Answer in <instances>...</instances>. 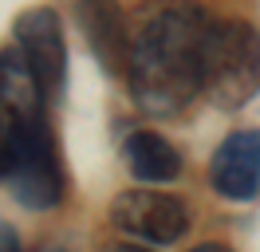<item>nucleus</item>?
I'll use <instances>...</instances> for the list:
<instances>
[{"label": "nucleus", "instance_id": "obj_1", "mask_svg": "<svg viewBox=\"0 0 260 252\" xmlns=\"http://www.w3.org/2000/svg\"><path fill=\"white\" fill-rule=\"evenodd\" d=\"M217 16L193 4L162 8L134 36L130 55V99L150 118H178L181 110L205 94L209 83V51Z\"/></svg>", "mask_w": 260, "mask_h": 252}, {"label": "nucleus", "instance_id": "obj_2", "mask_svg": "<svg viewBox=\"0 0 260 252\" xmlns=\"http://www.w3.org/2000/svg\"><path fill=\"white\" fill-rule=\"evenodd\" d=\"M0 181L32 213H48L55 205H63L67 173H63V158H59L51 114L8 122V154H4Z\"/></svg>", "mask_w": 260, "mask_h": 252}, {"label": "nucleus", "instance_id": "obj_3", "mask_svg": "<svg viewBox=\"0 0 260 252\" xmlns=\"http://www.w3.org/2000/svg\"><path fill=\"white\" fill-rule=\"evenodd\" d=\"M260 91V28L241 16H217L209 51V83L205 99L217 110H241Z\"/></svg>", "mask_w": 260, "mask_h": 252}, {"label": "nucleus", "instance_id": "obj_4", "mask_svg": "<svg viewBox=\"0 0 260 252\" xmlns=\"http://www.w3.org/2000/svg\"><path fill=\"white\" fill-rule=\"evenodd\" d=\"M111 225L126 240H142L146 248H170L185 240L193 213L178 193H162V189H122L111 201Z\"/></svg>", "mask_w": 260, "mask_h": 252}, {"label": "nucleus", "instance_id": "obj_5", "mask_svg": "<svg viewBox=\"0 0 260 252\" xmlns=\"http://www.w3.org/2000/svg\"><path fill=\"white\" fill-rule=\"evenodd\" d=\"M16 47L28 59L36 83L44 87L48 103L63 99L67 83V40H63V20L55 8H28L16 16Z\"/></svg>", "mask_w": 260, "mask_h": 252}, {"label": "nucleus", "instance_id": "obj_6", "mask_svg": "<svg viewBox=\"0 0 260 252\" xmlns=\"http://www.w3.org/2000/svg\"><path fill=\"white\" fill-rule=\"evenodd\" d=\"M209 185L233 205L260 197V126L233 130L209 158Z\"/></svg>", "mask_w": 260, "mask_h": 252}, {"label": "nucleus", "instance_id": "obj_7", "mask_svg": "<svg viewBox=\"0 0 260 252\" xmlns=\"http://www.w3.org/2000/svg\"><path fill=\"white\" fill-rule=\"evenodd\" d=\"M122 162L126 170L142 181V185H174L181 173H185V158L174 142L158 134V130H130L122 138Z\"/></svg>", "mask_w": 260, "mask_h": 252}, {"label": "nucleus", "instance_id": "obj_8", "mask_svg": "<svg viewBox=\"0 0 260 252\" xmlns=\"http://www.w3.org/2000/svg\"><path fill=\"white\" fill-rule=\"evenodd\" d=\"M79 24L87 32V40H91V51L99 55V63L111 75L130 71L134 40H130L126 16L118 12L114 4H79Z\"/></svg>", "mask_w": 260, "mask_h": 252}, {"label": "nucleus", "instance_id": "obj_9", "mask_svg": "<svg viewBox=\"0 0 260 252\" xmlns=\"http://www.w3.org/2000/svg\"><path fill=\"white\" fill-rule=\"evenodd\" d=\"M48 94L36 83L28 59L20 55L16 44L0 47V110H4V122H20V118H36V114H48Z\"/></svg>", "mask_w": 260, "mask_h": 252}, {"label": "nucleus", "instance_id": "obj_10", "mask_svg": "<svg viewBox=\"0 0 260 252\" xmlns=\"http://www.w3.org/2000/svg\"><path fill=\"white\" fill-rule=\"evenodd\" d=\"M0 252H20V240H16V233L0 220Z\"/></svg>", "mask_w": 260, "mask_h": 252}, {"label": "nucleus", "instance_id": "obj_11", "mask_svg": "<svg viewBox=\"0 0 260 252\" xmlns=\"http://www.w3.org/2000/svg\"><path fill=\"white\" fill-rule=\"evenodd\" d=\"M103 252H154V248H146V244H134V240H114V244H107Z\"/></svg>", "mask_w": 260, "mask_h": 252}, {"label": "nucleus", "instance_id": "obj_12", "mask_svg": "<svg viewBox=\"0 0 260 252\" xmlns=\"http://www.w3.org/2000/svg\"><path fill=\"white\" fill-rule=\"evenodd\" d=\"M4 154H8V122L0 118V173H4Z\"/></svg>", "mask_w": 260, "mask_h": 252}, {"label": "nucleus", "instance_id": "obj_13", "mask_svg": "<svg viewBox=\"0 0 260 252\" xmlns=\"http://www.w3.org/2000/svg\"><path fill=\"white\" fill-rule=\"evenodd\" d=\"M189 252H233V248H225V244H213V240H209V244H197V248H189Z\"/></svg>", "mask_w": 260, "mask_h": 252}]
</instances>
